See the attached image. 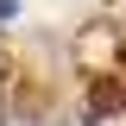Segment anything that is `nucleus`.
Wrapping results in <instances>:
<instances>
[{"instance_id": "f257e3e1", "label": "nucleus", "mask_w": 126, "mask_h": 126, "mask_svg": "<svg viewBox=\"0 0 126 126\" xmlns=\"http://www.w3.org/2000/svg\"><path fill=\"white\" fill-rule=\"evenodd\" d=\"M0 19H13V0H0Z\"/></svg>"}]
</instances>
